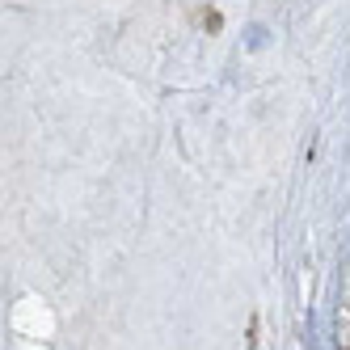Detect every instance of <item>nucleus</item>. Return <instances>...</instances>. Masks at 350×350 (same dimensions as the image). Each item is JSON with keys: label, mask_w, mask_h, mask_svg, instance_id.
<instances>
[]
</instances>
